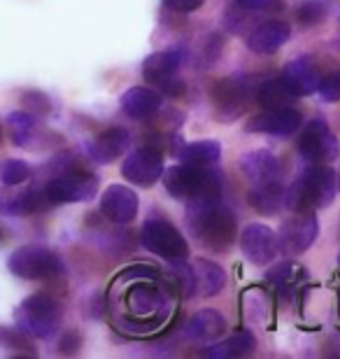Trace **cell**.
<instances>
[{
	"instance_id": "obj_5",
	"label": "cell",
	"mask_w": 340,
	"mask_h": 359,
	"mask_svg": "<svg viewBox=\"0 0 340 359\" xmlns=\"http://www.w3.org/2000/svg\"><path fill=\"white\" fill-rule=\"evenodd\" d=\"M7 269L12 276L21 280H49L63 273L61 257L49 248L40 245H26L14 250L7 259Z\"/></svg>"
},
{
	"instance_id": "obj_34",
	"label": "cell",
	"mask_w": 340,
	"mask_h": 359,
	"mask_svg": "<svg viewBox=\"0 0 340 359\" xmlns=\"http://www.w3.org/2000/svg\"><path fill=\"white\" fill-rule=\"evenodd\" d=\"M247 12H280L285 7V0H236Z\"/></svg>"
},
{
	"instance_id": "obj_12",
	"label": "cell",
	"mask_w": 340,
	"mask_h": 359,
	"mask_svg": "<svg viewBox=\"0 0 340 359\" xmlns=\"http://www.w3.org/2000/svg\"><path fill=\"white\" fill-rule=\"evenodd\" d=\"M250 133H264V135H278V138H289L299 133L301 128V112L294 107H268L266 112L257 114L247 121Z\"/></svg>"
},
{
	"instance_id": "obj_26",
	"label": "cell",
	"mask_w": 340,
	"mask_h": 359,
	"mask_svg": "<svg viewBox=\"0 0 340 359\" xmlns=\"http://www.w3.org/2000/svg\"><path fill=\"white\" fill-rule=\"evenodd\" d=\"M193 276H196V290L203 297H217L224 285H226V273L222 271L219 264L208 262V259H196L193 262Z\"/></svg>"
},
{
	"instance_id": "obj_39",
	"label": "cell",
	"mask_w": 340,
	"mask_h": 359,
	"mask_svg": "<svg viewBox=\"0 0 340 359\" xmlns=\"http://www.w3.org/2000/svg\"><path fill=\"white\" fill-rule=\"evenodd\" d=\"M5 241V233H3V229H0V243H3Z\"/></svg>"
},
{
	"instance_id": "obj_10",
	"label": "cell",
	"mask_w": 340,
	"mask_h": 359,
	"mask_svg": "<svg viewBox=\"0 0 340 359\" xmlns=\"http://www.w3.org/2000/svg\"><path fill=\"white\" fill-rule=\"evenodd\" d=\"M163 154L154 147H137L121 163V175L131 184L151 187L163 177Z\"/></svg>"
},
{
	"instance_id": "obj_25",
	"label": "cell",
	"mask_w": 340,
	"mask_h": 359,
	"mask_svg": "<svg viewBox=\"0 0 340 359\" xmlns=\"http://www.w3.org/2000/svg\"><path fill=\"white\" fill-rule=\"evenodd\" d=\"M285 196H287V189L282 187L280 180L261 182V184L252 187L250 205L261 215H275L282 208V203H285Z\"/></svg>"
},
{
	"instance_id": "obj_13",
	"label": "cell",
	"mask_w": 340,
	"mask_h": 359,
	"mask_svg": "<svg viewBox=\"0 0 340 359\" xmlns=\"http://www.w3.org/2000/svg\"><path fill=\"white\" fill-rule=\"evenodd\" d=\"M137 205H140L137 194L124 184L107 187L103 196H100V212L110 222H114V224H128V222H133L137 215Z\"/></svg>"
},
{
	"instance_id": "obj_17",
	"label": "cell",
	"mask_w": 340,
	"mask_h": 359,
	"mask_svg": "<svg viewBox=\"0 0 340 359\" xmlns=\"http://www.w3.org/2000/svg\"><path fill=\"white\" fill-rule=\"evenodd\" d=\"M52 205L47 198L45 189H26L21 194H12L3 189L0 191V212L3 215H14V217H21V215H33V212H45L47 208Z\"/></svg>"
},
{
	"instance_id": "obj_1",
	"label": "cell",
	"mask_w": 340,
	"mask_h": 359,
	"mask_svg": "<svg viewBox=\"0 0 340 359\" xmlns=\"http://www.w3.org/2000/svg\"><path fill=\"white\" fill-rule=\"evenodd\" d=\"M186 224H189L193 238L212 252H224L233 243L238 231L236 215L222 203L219 196L189 198Z\"/></svg>"
},
{
	"instance_id": "obj_37",
	"label": "cell",
	"mask_w": 340,
	"mask_h": 359,
	"mask_svg": "<svg viewBox=\"0 0 340 359\" xmlns=\"http://www.w3.org/2000/svg\"><path fill=\"white\" fill-rule=\"evenodd\" d=\"M79 334L77 332H68V334H63L61 336V341H59V353L61 355H72V353H77L79 350Z\"/></svg>"
},
{
	"instance_id": "obj_42",
	"label": "cell",
	"mask_w": 340,
	"mask_h": 359,
	"mask_svg": "<svg viewBox=\"0 0 340 359\" xmlns=\"http://www.w3.org/2000/svg\"><path fill=\"white\" fill-rule=\"evenodd\" d=\"M338 262H340V257H338Z\"/></svg>"
},
{
	"instance_id": "obj_7",
	"label": "cell",
	"mask_w": 340,
	"mask_h": 359,
	"mask_svg": "<svg viewBox=\"0 0 340 359\" xmlns=\"http://www.w3.org/2000/svg\"><path fill=\"white\" fill-rule=\"evenodd\" d=\"M320 233V219L313 210L294 212L292 217L282 222L278 233V248L287 255H303L313 248V243Z\"/></svg>"
},
{
	"instance_id": "obj_19",
	"label": "cell",
	"mask_w": 340,
	"mask_h": 359,
	"mask_svg": "<svg viewBox=\"0 0 340 359\" xmlns=\"http://www.w3.org/2000/svg\"><path fill=\"white\" fill-rule=\"evenodd\" d=\"M240 173L250 180L252 184L273 182L280 180V161L268 152V149H257V152H247L238 161Z\"/></svg>"
},
{
	"instance_id": "obj_30",
	"label": "cell",
	"mask_w": 340,
	"mask_h": 359,
	"mask_svg": "<svg viewBox=\"0 0 340 359\" xmlns=\"http://www.w3.org/2000/svg\"><path fill=\"white\" fill-rule=\"evenodd\" d=\"M31 177V166L21 159H5L0 161V182L5 187H17Z\"/></svg>"
},
{
	"instance_id": "obj_21",
	"label": "cell",
	"mask_w": 340,
	"mask_h": 359,
	"mask_svg": "<svg viewBox=\"0 0 340 359\" xmlns=\"http://www.w3.org/2000/svg\"><path fill=\"white\" fill-rule=\"evenodd\" d=\"M184 52L182 49H165V52L149 54L142 63V75L149 82H163L177 73V68L182 66Z\"/></svg>"
},
{
	"instance_id": "obj_28",
	"label": "cell",
	"mask_w": 340,
	"mask_h": 359,
	"mask_svg": "<svg viewBox=\"0 0 340 359\" xmlns=\"http://www.w3.org/2000/svg\"><path fill=\"white\" fill-rule=\"evenodd\" d=\"M222 154V145L217 140H196V142H189L179 149V159L184 163H193V166H210L219 159Z\"/></svg>"
},
{
	"instance_id": "obj_16",
	"label": "cell",
	"mask_w": 340,
	"mask_h": 359,
	"mask_svg": "<svg viewBox=\"0 0 340 359\" xmlns=\"http://www.w3.org/2000/svg\"><path fill=\"white\" fill-rule=\"evenodd\" d=\"M126 304L137 318H163L165 315V297L154 285L147 283H133L131 290L126 292Z\"/></svg>"
},
{
	"instance_id": "obj_22",
	"label": "cell",
	"mask_w": 340,
	"mask_h": 359,
	"mask_svg": "<svg viewBox=\"0 0 340 359\" xmlns=\"http://www.w3.org/2000/svg\"><path fill=\"white\" fill-rule=\"evenodd\" d=\"M161 96L147 87H133L121 96V110L131 119H147L158 112Z\"/></svg>"
},
{
	"instance_id": "obj_15",
	"label": "cell",
	"mask_w": 340,
	"mask_h": 359,
	"mask_svg": "<svg viewBox=\"0 0 340 359\" xmlns=\"http://www.w3.org/2000/svg\"><path fill=\"white\" fill-rule=\"evenodd\" d=\"M292 38V26L287 21L271 19L259 24L254 31L247 35V47L254 54H275L278 49L287 45V40Z\"/></svg>"
},
{
	"instance_id": "obj_36",
	"label": "cell",
	"mask_w": 340,
	"mask_h": 359,
	"mask_svg": "<svg viewBox=\"0 0 340 359\" xmlns=\"http://www.w3.org/2000/svg\"><path fill=\"white\" fill-rule=\"evenodd\" d=\"M205 0H163V5L172 12H196L203 7Z\"/></svg>"
},
{
	"instance_id": "obj_38",
	"label": "cell",
	"mask_w": 340,
	"mask_h": 359,
	"mask_svg": "<svg viewBox=\"0 0 340 359\" xmlns=\"http://www.w3.org/2000/svg\"><path fill=\"white\" fill-rule=\"evenodd\" d=\"M161 84V89H163V93H168V96L172 98V96H182L184 93V84L179 82V80H163V82H158Z\"/></svg>"
},
{
	"instance_id": "obj_27",
	"label": "cell",
	"mask_w": 340,
	"mask_h": 359,
	"mask_svg": "<svg viewBox=\"0 0 340 359\" xmlns=\"http://www.w3.org/2000/svg\"><path fill=\"white\" fill-rule=\"evenodd\" d=\"M7 133L14 145L19 147H31L33 145V138H38V128H35V117L31 112L21 110V112H12L7 117Z\"/></svg>"
},
{
	"instance_id": "obj_29",
	"label": "cell",
	"mask_w": 340,
	"mask_h": 359,
	"mask_svg": "<svg viewBox=\"0 0 340 359\" xmlns=\"http://www.w3.org/2000/svg\"><path fill=\"white\" fill-rule=\"evenodd\" d=\"M292 100H294V93L287 89L282 77L266 82L264 87L259 89V103H261L266 110H268V107H287Z\"/></svg>"
},
{
	"instance_id": "obj_18",
	"label": "cell",
	"mask_w": 340,
	"mask_h": 359,
	"mask_svg": "<svg viewBox=\"0 0 340 359\" xmlns=\"http://www.w3.org/2000/svg\"><path fill=\"white\" fill-rule=\"evenodd\" d=\"M320 73H317L315 63L310 59H296L285 68L282 73V82L287 84V89L294 93V96H310L320 87Z\"/></svg>"
},
{
	"instance_id": "obj_31",
	"label": "cell",
	"mask_w": 340,
	"mask_h": 359,
	"mask_svg": "<svg viewBox=\"0 0 340 359\" xmlns=\"http://www.w3.org/2000/svg\"><path fill=\"white\" fill-rule=\"evenodd\" d=\"M324 14H327V3H322V0H303L299 10H296V19L303 26H315Z\"/></svg>"
},
{
	"instance_id": "obj_11",
	"label": "cell",
	"mask_w": 340,
	"mask_h": 359,
	"mask_svg": "<svg viewBox=\"0 0 340 359\" xmlns=\"http://www.w3.org/2000/svg\"><path fill=\"white\" fill-rule=\"evenodd\" d=\"M240 250L245 255V259L252 262L254 266H266L275 259L278 255V236H275L273 229H268L266 224H247L243 229L240 236Z\"/></svg>"
},
{
	"instance_id": "obj_33",
	"label": "cell",
	"mask_w": 340,
	"mask_h": 359,
	"mask_svg": "<svg viewBox=\"0 0 340 359\" xmlns=\"http://www.w3.org/2000/svg\"><path fill=\"white\" fill-rule=\"evenodd\" d=\"M317 93H320L324 103H336V100H340V73H331L327 77H322Z\"/></svg>"
},
{
	"instance_id": "obj_40",
	"label": "cell",
	"mask_w": 340,
	"mask_h": 359,
	"mask_svg": "<svg viewBox=\"0 0 340 359\" xmlns=\"http://www.w3.org/2000/svg\"><path fill=\"white\" fill-rule=\"evenodd\" d=\"M336 182H338V191H340V173L336 175Z\"/></svg>"
},
{
	"instance_id": "obj_14",
	"label": "cell",
	"mask_w": 340,
	"mask_h": 359,
	"mask_svg": "<svg viewBox=\"0 0 340 359\" xmlns=\"http://www.w3.org/2000/svg\"><path fill=\"white\" fill-rule=\"evenodd\" d=\"M131 147V133L126 128H107V131L98 133L89 145H86V154L96 163H112L117 156H121Z\"/></svg>"
},
{
	"instance_id": "obj_24",
	"label": "cell",
	"mask_w": 340,
	"mask_h": 359,
	"mask_svg": "<svg viewBox=\"0 0 340 359\" xmlns=\"http://www.w3.org/2000/svg\"><path fill=\"white\" fill-rule=\"evenodd\" d=\"M257 348V339L250 329H240V332L231 334L226 341L217 343V346L208 348L205 350V357H212V359H233V357H245V355H252Z\"/></svg>"
},
{
	"instance_id": "obj_2",
	"label": "cell",
	"mask_w": 340,
	"mask_h": 359,
	"mask_svg": "<svg viewBox=\"0 0 340 359\" xmlns=\"http://www.w3.org/2000/svg\"><path fill=\"white\" fill-rule=\"evenodd\" d=\"M338 182L336 170H331L327 163H315L313 168L303 170V175L292 184L287 191L285 203L294 212L315 210V208H327L336 198Z\"/></svg>"
},
{
	"instance_id": "obj_35",
	"label": "cell",
	"mask_w": 340,
	"mask_h": 359,
	"mask_svg": "<svg viewBox=\"0 0 340 359\" xmlns=\"http://www.w3.org/2000/svg\"><path fill=\"white\" fill-rule=\"evenodd\" d=\"M0 346L5 348H17V350H26V353H33L31 346H26V339L19 332H12V329H0Z\"/></svg>"
},
{
	"instance_id": "obj_32",
	"label": "cell",
	"mask_w": 340,
	"mask_h": 359,
	"mask_svg": "<svg viewBox=\"0 0 340 359\" xmlns=\"http://www.w3.org/2000/svg\"><path fill=\"white\" fill-rule=\"evenodd\" d=\"M21 100H24L26 112H31L33 117H45V114L52 112V103H49V98L40 91H26Z\"/></svg>"
},
{
	"instance_id": "obj_4",
	"label": "cell",
	"mask_w": 340,
	"mask_h": 359,
	"mask_svg": "<svg viewBox=\"0 0 340 359\" xmlns=\"http://www.w3.org/2000/svg\"><path fill=\"white\" fill-rule=\"evenodd\" d=\"M163 187L170 196L189 201L196 196H205V194H219L222 180L203 166L179 163V166H170L168 170H163Z\"/></svg>"
},
{
	"instance_id": "obj_23",
	"label": "cell",
	"mask_w": 340,
	"mask_h": 359,
	"mask_svg": "<svg viewBox=\"0 0 340 359\" xmlns=\"http://www.w3.org/2000/svg\"><path fill=\"white\" fill-rule=\"evenodd\" d=\"M186 334H189L191 339L217 341L226 334V320H224L217 311H212V308H205V311H198L189 320V325H186Z\"/></svg>"
},
{
	"instance_id": "obj_6",
	"label": "cell",
	"mask_w": 340,
	"mask_h": 359,
	"mask_svg": "<svg viewBox=\"0 0 340 359\" xmlns=\"http://www.w3.org/2000/svg\"><path fill=\"white\" fill-rule=\"evenodd\" d=\"M140 243L144 250L151 255H158L168 262L186 259L189 255V245H186L184 236L177 231L170 222L165 219H147L140 231Z\"/></svg>"
},
{
	"instance_id": "obj_3",
	"label": "cell",
	"mask_w": 340,
	"mask_h": 359,
	"mask_svg": "<svg viewBox=\"0 0 340 359\" xmlns=\"http://www.w3.org/2000/svg\"><path fill=\"white\" fill-rule=\"evenodd\" d=\"M14 322L28 336L35 339H47L56 332L61 322V306L52 294L38 292L26 297L14 311Z\"/></svg>"
},
{
	"instance_id": "obj_9",
	"label": "cell",
	"mask_w": 340,
	"mask_h": 359,
	"mask_svg": "<svg viewBox=\"0 0 340 359\" xmlns=\"http://www.w3.org/2000/svg\"><path fill=\"white\" fill-rule=\"evenodd\" d=\"M98 180L86 170H68L66 175H59L49 180L45 187V194L52 205L61 203H82V201H91L96 196Z\"/></svg>"
},
{
	"instance_id": "obj_41",
	"label": "cell",
	"mask_w": 340,
	"mask_h": 359,
	"mask_svg": "<svg viewBox=\"0 0 340 359\" xmlns=\"http://www.w3.org/2000/svg\"><path fill=\"white\" fill-rule=\"evenodd\" d=\"M0 142H3V126H0Z\"/></svg>"
},
{
	"instance_id": "obj_8",
	"label": "cell",
	"mask_w": 340,
	"mask_h": 359,
	"mask_svg": "<svg viewBox=\"0 0 340 359\" xmlns=\"http://www.w3.org/2000/svg\"><path fill=\"white\" fill-rule=\"evenodd\" d=\"M338 140L324 119H313L299 135V154L310 163H331L338 159Z\"/></svg>"
},
{
	"instance_id": "obj_20",
	"label": "cell",
	"mask_w": 340,
	"mask_h": 359,
	"mask_svg": "<svg viewBox=\"0 0 340 359\" xmlns=\"http://www.w3.org/2000/svg\"><path fill=\"white\" fill-rule=\"evenodd\" d=\"M245 87L240 82H236V80H217L212 84V100H215V105H217V112L222 114V121L224 119H236L238 114L243 112V107H245Z\"/></svg>"
}]
</instances>
